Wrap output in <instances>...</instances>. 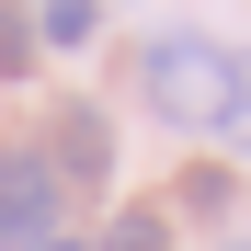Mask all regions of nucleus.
Here are the masks:
<instances>
[{
    "label": "nucleus",
    "instance_id": "f257e3e1",
    "mask_svg": "<svg viewBox=\"0 0 251 251\" xmlns=\"http://www.w3.org/2000/svg\"><path fill=\"white\" fill-rule=\"evenodd\" d=\"M228 46L217 34H149L137 57H126V80H137V103L160 114V126H217V103H228Z\"/></svg>",
    "mask_w": 251,
    "mask_h": 251
},
{
    "label": "nucleus",
    "instance_id": "f03ea898",
    "mask_svg": "<svg viewBox=\"0 0 251 251\" xmlns=\"http://www.w3.org/2000/svg\"><path fill=\"white\" fill-rule=\"evenodd\" d=\"M57 172H46V149H0V251H46L57 240Z\"/></svg>",
    "mask_w": 251,
    "mask_h": 251
},
{
    "label": "nucleus",
    "instance_id": "7ed1b4c3",
    "mask_svg": "<svg viewBox=\"0 0 251 251\" xmlns=\"http://www.w3.org/2000/svg\"><path fill=\"white\" fill-rule=\"evenodd\" d=\"M46 172H57L69 194L114 183V126H103V103H46Z\"/></svg>",
    "mask_w": 251,
    "mask_h": 251
},
{
    "label": "nucleus",
    "instance_id": "20e7f679",
    "mask_svg": "<svg viewBox=\"0 0 251 251\" xmlns=\"http://www.w3.org/2000/svg\"><path fill=\"white\" fill-rule=\"evenodd\" d=\"M92 251H172V205H114V228Z\"/></svg>",
    "mask_w": 251,
    "mask_h": 251
},
{
    "label": "nucleus",
    "instance_id": "39448f33",
    "mask_svg": "<svg viewBox=\"0 0 251 251\" xmlns=\"http://www.w3.org/2000/svg\"><path fill=\"white\" fill-rule=\"evenodd\" d=\"M34 46H46L34 12H23V0H0V80H34Z\"/></svg>",
    "mask_w": 251,
    "mask_h": 251
},
{
    "label": "nucleus",
    "instance_id": "423d86ee",
    "mask_svg": "<svg viewBox=\"0 0 251 251\" xmlns=\"http://www.w3.org/2000/svg\"><path fill=\"white\" fill-rule=\"evenodd\" d=\"M92 23H103V0H34V34H46V46H80Z\"/></svg>",
    "mask_w": 251,
    "mask_h": 251
},
{
    "label": "nucleus",
    "instance_id": "0eeeda50",
    "mask_svg": "<svg viewBox=\"0 0 251 251\" xmlns=\"http://www.w3.org/2000/svg\"><path fill=\"white\" fill-rule=\"evenodd\" d=\"M217 149H251V57L228 69V103H217Z\"/></svg>",
    "mask_w": 251,
    "mask_h": 251
},
{
    "label": "nucleus",
    "instance_id": "6e6552de",
    "mask_svg": "<svg viewBox=\"0 0 251 251\" xmlns=\"http://www.w3.org/2000/svg\"><path fill=\"white\" fill-rule=\"evenodd\" d=\"M183 217H228V172H217V160H205V172L183 183Z\"/></svg>",
    "mask_w": 251,
    "mask_h": 251
},
{
    "label": "nucleus",
    "instance_id": "1a4fd4ad",
    "mask_svg": "<svg viewBox=\"0 0 251 251\" xmlns=\"http://www.w3.org/2000/svg\"><path fill=\"white\" fill-rule=\"evenodd\" d=\"M46 251H92V240H46Z\"/></svg>",
    "mask_w": 251,
    "mask_h": 251
},
{
    "label": "nucleus",
    "instance_id": "9d476101",
    "mask_svg": "<svg viewBox=\"0 0 251 251\" xmlns=\"http://www.w3.org/2000/svg\"><path fill=\"white\" fill-rule=\"evenodd\" d=\"M228 251H251V240H228Z\"/></svg>",
    "mask_w": 251,
    "mask_h": 251
}]
</instances>
